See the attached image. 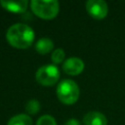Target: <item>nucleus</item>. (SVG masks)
<instances>
[{
	"instance_id": "f257e3e1",
	"label": "nucleus",
	"mask_w": 125,
	"mask_h": 125,
	"mask_svg": "<svg viewBox=\"0 0 125 125\" xmlns=\"http://www.w3.org/2000/svg\"><path fill=\"white\" fill-rule=\"evenodd\" d=\"M6 38L11 46L17 49H26L34 41V31L28 24L19 22L8 28Z\"/></svg>"
},
{
	"instance_id": "f03ea898",
	"label": "nucleus",
	"mask_w": 125,
	"mask_h": 125,
	"mask_svg": "<svg viewBox=\"0 0 125 125\" xmlns=\"http://www.w3.org/2000/svg\"><path fill=\"white\" fill-rule=\"evenodd\" d=\"M80 90L76 82L70 79L62 80L57 86V96L64 104H73L79 98Z\"/></svg>"
},
{
	"instance_id": "7ed1b4c3",
	"label": "nucleus",
	"mask_w": 125,
	"mask_h": 125,
	"mask_svg": "<svg viewBox=\"0 0 125 125\" xmlns=\"http://www.w3.org/2000/svg\"><path fill=\"white\" fill-rule=\"evenodd\" d=\"M32 12L44 20L54 19L60 11V3L57 0H32L30 2Z\"/></svg>"
},
{
	"instance_id": "20e7f679",
	"label": "nucleus",
	"mask_w": 125,
	"mask_h": 125,
	"mask_svg": "<svg viewBox=\"0 0 125 125\" xmlns=\"http://www.w3.org/2000/svg\"><path fill=\"white\" fill-rule=\"evenodd\" d=\"M35 78L37 82L43 86H52L59 81L60 70L54 64H46L37 69Z\"/></svg>"
},
{
	"instance_id": "39448f33",
	"label": "nucleus",
	"mask_w": 125,
	"mask_h": 125,
	"mask_svg": "<svg viewBox=\"0 0 125 125\" xmlns=\"http://www.w3.org/2000/svg\"><path fill=\"white\" fill-rule=\"evenodd\" d=\"M86 10L92 18L102 20L106 17L108 7L104 0H88L86 2Z\"/></svg>"
},
{
	"instance_id": "423d86ee",
	"label": "nucleus",
	"mask_w": 125,
	"mask_h": 125,
	"mask_svg": "<svg viewBox=\"0 0 125 125\" xmlns=\"http://www.w3.org/2000/svg\"><path fill=\"white\" fill-rule=\"evenodd\" d=\"M84 62L77 57H71L66 59L62 62V69L65 73L69 75H77L81 73L84 69Z\"/></svg>"
},
{
	"instance_id": "0eeeda50",
	"label": "nucleus",
	"mask_w": 125,
	"mask_h": 125,
	"mask_svg": "<svg viewBox=\"0 0 125 125\" xmlns=\"http://www.w3.org/2000/svg\"><path fill=\"white\" fill-rule=\"evenodd\" d=\"M0 5L13 13H23L26 11L27 6H28V2L27 0H18V1H5V0H1L0 1Z\"/></svg>"
},
{
	"instance_id": "6e6552de",
	"label": "nucleus",
	"mask_w": 125,
	"mask_h": 125,
	"mask_svg": "<svg viewBox=\"0 0 125 125\" xmlns=\"http://www.w3.org/2000/svg\"><path fill=\"white\" fill-rule=\"evenodd\" d=\"M85 125H107V119L104 114L99 111H90L83 117Z\"/></svg>"
},
{
	"instance_id": "1a4fd4ad",
	"label": "nucleus",
	"mask_w": 125,
	"mask_h": 125,
	"mask_svg": "<svg viewBox=\"0 0 125 125\" xmlns=\"http://www.w3.org/2000/svg\"><path fill=\"white\" fill-rule=\"evenodd\" d=\"M53 48H54V42L49 37H42L38 39L35 43V50L41 55H46L50 53L53 50Z\"/></svg>"
},
{
	"instance_id": "9d476101",
	"label": "nucleus",
	"mask_w": 125,
	"mask_h": 125,
	"mask_svg": "<svg viewBox=\"0 0 125 125\" xmlns=\"http://www.w3.org/2000/svg\"><path fill=\"white\" fill-rule=\"evenodd\" d=\"M7 125H32V119L25 113H20L11 117Z\"/></svg>"
},
{
	"instance_id": "9b49d317",
	"label": "nucleus",
	"mask_w": 125,
	"mask_h": 125,
	"mask_svg": "<svg viewBox=\"0 0 125 125\" xmlns=\"http://www.w3.org/2000/svg\"><path fill=\"white\" fill-rule=\"evenodd\" d=\"M40 103L36 99H31L27 101V103L25 104V110L29 114H36L40 110Z\"/></svg>"
},
{
	"instance_id": "f8f14e48",
	"label": "nucleus",
	"mask_w": 125,
	"mask_h": 125,
	"mask_svg": "<svg viewBox=\"0 0 125 125\" xmlns=\"http://www.w3.org/2000/svg\"><path fill=\"white\" fill-rule=\"evenodd\" d=\"M64 58H65V53L62 48H57L56 50L53 51L52 55H51V59L52 62L54 63H61L64 62Z\"/></svg>"
},
{
	"instance_id": "ddd939ff",
	"label": "nucleus",
	"mask_w": 125,
	"mask_h": 125,
	"mask_svg": "<svg viewBox=\"0 0 125 125\" xmlns=\"http://www.w3.org/2000/svg\"><path fill=\"white\" fill-rule=\"evenodd\" d=\"M36 125H57V122L52 115L44 114L38 118Z\"/></svg>"
},
{
	"instance_id": "4468645a",
	"label": "nucleus",
	"mask_w": 125,
	"mask_h": 125,
	"mask_svg": "<svg viewBox=\"0 0 125 125\" xmlns=\"http://www.w3.org/2000/svg\"><path fill=\"white\" fill-rule=\"evenodd\" d=\"M64 125H81V123L75 118H70L64 123Z\"/></svg>"
}]
</instances>
